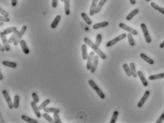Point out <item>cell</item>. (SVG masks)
I'll return each instance as SVG.
<instances>
[{
	"mask_svg": "<svg viewBox=\"0 0 164 123\" xmlns=\"http://www.w3.org/2000/svg\"><path fill=\"white\" fill-rule=\"evenodd\" d=\"M123 68H124V71L126 73V74L127 75V76H131V68H130V66H129V65L127 63H124L123 64Z\"/></svg>",
	"mask_w": 164,
	"mask_h": 123,
	"instance_id": "obj_30",
	"label": "cell"
},
{
	"mask_svg": "<svg viewBox=\"0 0 164 123\" xmlns=\"http://www.w3.org/2000/svg\"><path fill=\"white\" fill-rule=\"evenodd\" d=\"M141 30H142V32L143 34H144V38H145L146 41L147 42L148 44L151 43V38L150 36L148 31L147 27L146 26V24L144 23L141 24Z\"/></svg>",
	"mask_w": 164,
	"mask_h": 123,
	"instance_id": "obj_4",
	"label": "cell"
},
{
	"mask_svg": "<svg viewBox=\"0 0 164 123\" xmlns=\"http://www.w3.org/2000/svg\"><path fill=\"white\" fill-rule=\"evenodd\" d=\"M50 100H49V99L45 100V101H43V102H42V103L40 104V105L38 106V108H39V110H43V108H45V107L47 106L50 103Z\"/></svg>",
	"mask_w": 164,
	"mask_h": 123,
	"instance_id": "obj_37",
	"label": "cell"
},
{
	"mask_svg": "<svg viewBox=\"0 0 164 123\" xmlns=\"http://www.w3.org/2000/svg\"><path fill=\"white\" fill-rule=\"evenodd\" d=\"M160 48H164V41H163L161 44H160Z\"/></svg>",
	"mask_w": 164,
	"mask_h": 123,
	"instance_id": "obj_48",
	"label": "cell"
},
{
	"mask_svg": "<svg viewBox=\"0 0 164 123\" xmlns=\"http://www.w3.org/2000/svg\"><path fill=\"white\" fill-rule=\"evenodd\" d=\"M0 36H1V40L2 41V44L4 46L6 51H9L10 50V46H9V40L7 39V36L5 35L3 32H1L0 33Z\"/></svg>",
	"mask_w": 164,
	"mask_h": 123,
	"instance_id": "obj_8",
	"label": "cell"
},
{
	"mask_svg": "<svg viewBox=\"0 0 164 123\" xmlns=\"http://www.w3.org/2000/svg\"><path fill=\"white\" fill-rule=\"evenodd\" d=\"M98 2H99V0H93V2H92L90 9V16L91 17H93V15L95 14V9L98 6Z\"/></svg>",
	"mask_w": 164,
	"mask_h": 123,
	"instance_id": "obj_16",
	"label": "cell"
},
{
	"mask_svg": "<svg viewBox=\"0 0 164 123\" xmlns=\"http://www.w3.org/2000/svg\"><path fill=\"white\" fill-rule=\"evenodd\" d=\"M2 63V65H5V66H7V67L12 68H15L17 66V63L12 62V61H8V60H4Z\"/></svg>",
	"mask_w": 164,
	"mask_h": 123,
	"instance_id": "obj_23",
	"label": "cell"
},
{
	"mask_svg": "<svg viewBox=\"0 0 164 123\" xmlns=\"http://www.w3.org/2000/svg\"><path fill=\"white\" fill-rule=\"evenodd\" d=\"M19 103H20V98L18 95H16L14 98V108H18L19 107Z\"/></svg>",
	"mask_w": 164,
	"mask_h": 123,
	"instance_id": "obj_32",
	"label": "cell"
},
{
	"mask_svg": "<svg viewBox=\"0 0 164 123\" xmlns=\"http://www.w3.org/2000/svg\"><path fill=\"white\" fill-rule=\"evenodd\" d=\"M146 2H150V1H151V0H146Z\"/></svg>",
	"mask_w": 164,
	"mask_h": 123,
	"instance_id": "obj_51",
	"label": "cell"
},
{
	"mask_svg": "<svg viewBox=\"0 0 164 123\" xmlns=\"http://www.w3.org/2000/svg\"><path fill=\"white\" fill-rule=\"evenodd\" d=\"M53 119H54L55 120V123H61V120H60L58 113H54Z\"/></svg>",
	"mask_w": 164,
	"mask_h": 123,
	"instance_id": "obj_39",
	"label": "cell"
},
{
	"mask_svg": "<svg viewBox=\"0 0 164 123\" xmlns=\"http://www.w3.org/2000/svg\"><path fill=\"white\" fill-rule=\"evenodd\" d=\"M88 83L89 85H90L92 88H93L94 90H95L96 93H97V94L99 95L101 99H105V93L102 92V90L100 89L99 86H98V85L95 83V82L93 80H89V81H88Z\"/></svg>",
	"mask_w": 164,
	"mask_h": 123,
	"instance_id": "obj_2",
	"label": "cell"
},
{
	"mask_svg": "<svg viewBox=\"0 0 164 123\" xmlns=\"http://www.w3.org/2000/svg\"><path fill=\"white\" fill-rule=\"evenodd\" d=\"M60 2H64V0H60Z\"/></svg>",
	"mask_w": 164,
	"mask_h": 123,
	"instance_id": "obj_52",
	"label": "cell"
},
{
	"mask_svg": "<svg viewBox=\"0 0 164 123\" xmlns=\"http://www.w3.org/2000/svg\"><path fill=\"white\" fill-rule=\"evenodd\" d=\"M60 19H61V17H60V15H57V16L55 17V18L53 19V21L52 22L51 24H50V27L53 29H55V28L58 27V24L60 23Z\"/></svg>",
	"mask_w": 164,
	"mask_h": 123,
	"instance_id": "obj_17",
	"label": "cell"
},
{
	"mask_svg": "<svg viewBox=\"0 0 164 123\" xmlns=\"http://www.w3.org/2000/svg\"><path fill=\"white\" fill-rule=\"evenodd\" d=\"M130 68H131V75L133 76L134 78H136L138 76V74H137V72L136 70V67L134 63H130Z\"/></svg>",
	"mask_w": 164,
	"mask_h": 123,
	"instance_id": "obj_33",
	"label": "cell"
},
{
	"mask_svg": "<svg viewBox=\"0 0 164 123\" xmlns=\"http://www.w3.org/2000/svg\"><path fill=\"white\" fill-rule=\"evenodd\" d=\"M162 78H164V73H159V74H156V75H150L149 77H148L149 80H155L162 79Z\"/></svg>",
	"mask_w": 164,
	"mask_h": 123,
	"instance_id": "obj_25",
	"label": "cell"
},
{
	"mask_svg": "<svg viewBox=\"0 0 164 123\" xmlns=\"http://www.w3.org/2000/svg\"><path fill=\"white\" fill-rule=\"evenodd\" d=\"M19 31L17 30L16 32H14V33H12V36H10V38L9 39V44H12V43H14V41L16 40L17 39V36H18V34H19Z\"/></svg>",
	"mask_w": 164,
	"mask_h": 123,
	"instance_id": "obj_31",
	"label": "cell"
},
{
	"mask_svg": "<svg viewBox=\"0 0 164 123\" xmlns=\"http://www.w3.org/2000/svg\"><path fill=\"white\" fill-rule=\"evenodd\" d=\"M26 29H27V27H26V26H23L22 29L19 31L17 39H16V40H15L14 42V45L15 46H17L18 44H20V41L22 40V38L23 37L24 34H25V32H26Z\"/></svg>",
	"mask_w": 164,
	"mask_h": 123,
	"instance_id": "obj_5",
	"label": "cell"
},
{
	"mask_svg": "<svg viewBox=\"0 0 164 123\" xmlns=\"http://www.w3.org/2000/svg\"><path fill=\"white\" fill-rule=\"evenodd\" d=\"M20 46L22 47V51H23V52H24L25 54H29V53H30V50H29V48H28V46H27V44H26L25 40H21V41H20Z\"/></svg>",
	"mask_w": 164,
	"mask_h": 123,
	"instance_id": "obj_15",
	"label": "cell"
},
{
	"mask_svg": "<svg viewBox=\"0 0 164 123\" xmlns=\"http://www.w3.org/2000/svg\"><path fill=\"white\" fill-rule=\"evenodd\" d=\"M132 35H133V34L129 33V34H127V38H128L129 44V45L131 46H135V41H134V39Z\"/></svg>",
	"mask_w": 164,
	"mask_h": 123,
	"instance_id": "obj_34",
	"label": "cell"
},
{
	"mask_svg": "<svg viewBox=\"0 0 164 123\" xmlns=\"http://www.w3.org/2000/svg\"><path fill=\"white\" fill-rule=\"evenodd\" d=\"M2 95L4 98L5 100L7 102V105L9 107V109H13L14 108V103L12 102V100L10 98V96L9 93H8V92L6 90H2Z\"/></svg>",
	"mask_w": 164,
	"mask_h": 123,
	"instance_id": "obj_7",
	"label": "cell"
},
{
	"mask_svg": "<svg viewBox=\"0 0 164 123\" xmlns=\"http://www.w3.org/2000/svg\"><path fill=\"white\" fill-rule=\"evenodd\" d=\"M99 57H100V56H98V55H96V56L95 55L93 65H92V68H91L90 69L91 73H94L96 71V70H97V68H98V62H99Z\"/></svg>",
	"mask_w": 164,
	"mask_h": 123,
	"instance_id": "obj_12",
	"label": "cell"
},
{
	"mask_svg": "<svg viewBox=\"0 0 164 123\" xmlns=\"http://www.w3.org/2000/svg\"><path fill=\"white\" fill-rule=\"evenodd\" d=\"M151 7L153 9H154L155 10H157V11H158L160 13H161V14H164V8L161 7H159L158 5L157 4H156L155 2L151 3Z\"/></svg>",
	"mask_w": 164,
	"mask_h": 123,
	"instance_id": "obj_26",
	"label": "cell"
},
{
	"mask_svg": "<svg viewBox=\"0 0 164 123\" xmlns=\"http://www.w3.org/2000/svg\"><path fill=\"white\" fill-rule=\"evenodd\" d=\"M149 95H150V91L149 90H146V92L144 93V95H143V97L141 98V99L140 100V101L139 102V103L138 105H137V106H138V107H141L144 105V103L146 102V101L148 99V96H149Z\"/></svg>",
	"mask_w": 164,
	"mask_h": 123,
	"instance_id": "obj_10",
	"label": "cell"
},
{
	"mask_svg": "<svg viewBox=\"0 0 164 123\" xmlns=\"http://www.w3.org/2000/svg\"><path fill=\"white\" fill-rule=\"evenodd\" d=\"M65 14L66 15L70 14V0H64Z\"/></svg>",
	"mask_w": 164,
	"mask_h": 123,
	"instance_id": "obj_21",
	"label": "cell"
},
{
	"mask_svg": "<svg viewBox=\"0 0 164 123\" xmlns=\"http://www.w3.org/2000/svg\"><path fill=\"white\" fill-rule=\"evenodd\" d=\"M119 27H120L121 29L125 30V31L128 32L129 33H130V34H133L134 36L138 35V32H137L136 30L132 29L131 27H129V26H127V25H126L125 24H124V23H120V24H119Z\"/></svg>",
	"mask_w": 164,
	"mask_h": 123,
	"instance_id": "obj_6",
	"label": "cell"
},
{
	"mask_svg": "<svg viewBox=\"0 0 164 123\" xmlns=\"http://www.w3.org/2000/svg\"><path fill=\"white\" fill-rule=\"evenodd\" d=\"M3 25H4V22H2V21H1V20H0V26H1V27H2Z\"/></svg>",
	"mask_w": 164,
	"mask_h": 123,
	"instance_id": "obj_50",
	"label": "cell"
},
{
	"mask_svg": "<svg viewBox=\"0 0 164 123\" xmlns=\"http://www.w3.org/2000/svg\"><path fill=\"white\" fill-rule=\"evenodd\" d=\"M139 12V9H134L133 11H131V12H130V13H129L127 16H126V19L127 20V21H130V20L133 18V17H134V16H136V15L138 14Z\"/></svg>",
	"mask_w": 164,
	"mask_h": 123,
	"instance_id": "obj_20",
	"label": "cell"
},
{
	"mask_svg": "<svg viewBox=\"0 0 164 123\" xmlns=\"http://www.w3.org/2000/svg\"><path fill=\"white\" fill-rule=\"evenodd\" d=\"M42 117H43V118L45 119V120H47L48 122H50V123H53V122H55V120L54 119H53L51 117H50L49 115H48L47 112H45V113H43L42 115Z\"/></svg>",
	"mask_w": 164,
	"mask_h": 123,
	"instance_id": "obj_35",
	"label": "cell"
},
{
	"mask_svg": "<svg viewBox=\"0 0 164 123\" xmlns=\"http://www.w3.org/2000/svg\"><path fill=\"white\" fill-rule=\"evenodd\" d=\"M84 41L85 42V44L88 45V46H90L92 49H93V51H95V53L98 54V56H100V58H102V60H105L106 59V55L105 54V53H103L101 50H100V48L98 46H97L95 45V44H94L93 41H90V39H88V37H85L84 38Z\"/></svg>",
	"mask_w": 164,
	"mask_h": 123,
	"instance_id": "obj_1",
	"label": "cell"
},
{
	"mask_svg": "<svg viewBox=\"0 0 164 123\" xmlns=\"http://www.w3.org/2000/svg\"><path fill=\"white\" fill-rule=\"evenodd\" d=\"M137 74H138V76L139 78V79H140V80L141 81V83H142L143 85H144V87H147L148 85V81L146 80V79L145 76L144 75V73H142V71L139 70L138 72H137Z\"/></svg>",
	"mask_w": 164,
	"mask_h": 123,
	"instance_id": "obj_14",
	"label": "cell"
},
{
	"mask_svg": "<svg viewBox=\"0 0 164 123\" xmlns=\"http://www.w3.org/2000/svg\"><path fill=\"white\" fill-rule=\"evenodd\" d=\"M17 30V27H10V28H8V29H4V30L2 32L5 34V35H8V34L14 33V32H16Z\"/></svg>",
	"mask_w": 164,
	"mask_h": 123,
	"instance_id": "obj_29",
	"label": "cell"
},
{
	"mask_svg": "<svg viewBox=\"0 0 164 123\" xmlns=\"http://www.w3.org/2000/svg\"><path fill=\"white\" fill-rule=\"evenodd\" d=\"M58 4V0H52V7L56 8Z\"/></svg>",
	"mask_w": 164,
	"mask_h": 123,
	"instance_id": "obj_44",
	"label": "cell"
},
{
	"mask_svg": "<svg viewBox=\"0 0 164 123\" xmlns=\"http://www.w3.org/2000/svg\"><path fill=\"white\" fill-rule=\"evenodd\" d=\"M94 57H95V52H90L89 53V56L88 58V62H87V65H86V68L88 70H90L92 65H93V60H94Z\"/></svg>",
	"mask_w": 164,
	"mask_h": 123,
	"instance_id": "obj_9",
	"label": "cell"
},
{
	"mask_svg": "<svg viewBox=\"0 0 164 123\" xmlns=\"http://www.w3.org/2000/svg\"><path fill=\"white\" fill-rule=\"evenodd\" d=\"M22 119L23 120H24L25 122H29V123H37L38 122V121L36 120H34V119H32L31 117H29V116H26L25 115H22Z\"/></svg>",
	"mask_w": 164,
	"mask_h": 123,
	"instance_id": "obj_28",
	"label": "cell"
},
{
	"mask_svg": "<svg viewBox=\"0 0 164 123\" xmlns=\"http://www.w3.org/2000/svg\"><path fill=\"white\" fill-rule=\"evenodd\" d=\"M81 17H82V18L83 19V20L85 22V23L88 25H91V24H93V22H92V20L89 18V17H88V15L86 14L85 13H84V12H83L82 14H81Z\"/></svg>",
	"mask_w": 164,
	"mask_h": 123,
	"instance_id": "obj_27",
	"label": "cell"
},
{
	"mask_svg": "<svg viewBox=\"0 0 164 123\" xmlns=\"http://www.w3.org/2000/svg\"><path fill=\"white\" fill-rule=\"evenodd\" d=\"M163 120H164V110H163V112H162L161 115V116H160L159 117H158V119L157 120V121L156 122V123H161V122H163Z\"/></svg>",
	"mask_w": 164,
	"mask_h": 123,
	"instance_id": "obj_41",
	"label": "cell"
},
{
	"mask_svg": "<svg viewBox=\"0 0 164 123\" xmlns=\"http://www.w3.org/2000/svg\"><path fill=\"white\" fill-rule=\"evenodd\" d=\"M0 13H1V15H2L4 17H9V13L6 12V11H4V9H2V8L0 9Z\"/></svg>",
	"mask_w": 164,
	"mask_h": 123,
	"instance_id": "obj_43",
	"label": "cell"
},
{
	"mask_svg": "<svg viewBox=\"0 0 164 123\" xmlns=\"http://www.w3.org/2000/svg\"><path fill=\"white\" fill-rule=\"evenodd\" d=\"M88 45L86 44H82L81 46V51H82V58L83 60H88Z\"/></svg>",
	"mask_w": 164,
	"mask_h": 123,
	"instance_id": "obj_11",
	"label": "cell"
},
{
	"mask_svg": "<svg viewBox=\"0 0 164 123\" xmlns=\"http://www.w3.org/2000/svg\"><path fill=\"white\" fill-rule=\"evenodd\" d=\"M101 41H102V35L100 34H98L96 36V39H95V45L99 47L101 44Z\"/></svg>",
	"mask_w": 164,
	"mask_h": 123,
	"instance_id": "obj_38",
	"label": "cell"
},
{
	"mask_svg": "<svg viewBox=\"0 0 164 123\" xmlns=\"http://www.w3.org/2000/svg\"><path fill=\"white\" fill-rule=\"evenodd\" d=\"M109 25V23L108 22H100V23H97L93 25V29L95 30H97V29H99L100 28H105V27H107Z\"/></svg>",
	"mask_w": 164,
	"mask_h": 123,
	"instance_id": "obj_18",
	"label": "cell"
},
{
	"mask_svg": "<svg viewBox=\"0 0 164 123\" xmlns=\"http://www.w3.org/2000/svg\"><path fill=\"white\" fill-rule=\"evenodd\" d=\"M43 111L45 112H47V113H59L60 112V109L58 108H53V107H45V108H43Z\"/></svg>",
	"mask_w": 164,
	"mask_h": 123,
	"instance_id": "obj_19",
	"label": "cell"
},
{
	"mask_svg": "<svg viewBox=\"0 0 164 123\" xmlns=\"http://www.w3.org/2000/svg\"><path fill=\"white\" fill-rule=\"evenodd\" d=\"M106 2H107V0H100V2H99V3L98 4V6H97V7H96V9H95V14H98V13L101 11L102 7L105 5Z\"/></svg>",
	"mask_w": 164,
	"mask_h": 123,
	"instance_id": "obj_24",
	"label": "cell"
},
{
	"mask_svg": "<svg viewBox=\"0 0 164 123\" xmlns=\"http://www.w3.org/2000/svg\"><path fill=\"white\" fill-rule=\"evenodd\" d=\"M17 1H18V0H12V7H16V6H17Z\"/></svg>",
	"mask_w": 164,
	"mask_h": 123,
	"instance_id": "obj_45",
	"label": "cell"
},
{
	"mask_svg": "<svg viewBox=\"0 0 164 123\" xmlns=\"http://www.w3.org/2000/svg\"><path fill=\"white\" fill-rule=\"evenodd\" d=\"M31 107H32V109H33L34 113H35V115H36V117H38V118H40V117H41V116H42V115L40 114V111H39V108H38V107L36 105V102H35L34 101L31 102Z\"/></svg>",
	"mask_w": 164,
	"mask_h": 123,
	"instance_id": "obj_13",
	"label": "cell"
},
{
	"mask_svg": "<svg viewBox=\"0 0 164 123\" xmlns=\"http://www.w3.org/2000/svg\"><path fill=\"white\" fill-rule=\"evenodd\" d=\"M3 80V75L2 72H0V80Z\"/></svg>",
	"mask_w": 164,
	"mask_h": 123,
	"instance_id": "obj_49",
	"label": "cell"
},
{
	"mask_svg": "<svg viewBox=\"0 0 164 123\" xmlns=\"http://www.w3.org/2000/svg\"><path fill=\"white\" fill-rule=\"evenodd\" d=\"M0 20H1V21H2V22H9L10 19L9 17H4V16H2V15H1V17H0Z\"/></svg>",
	"mask_w": 164,
	"mask_h": 123,
	"instance_id": "obj_42",
	"label": "cell"
},
{
	"mask_svg": "<svg viewBox=\"0 0 164 123\" xmlns=\"http://www.w3.org/2000/svg\"><path fill=\"white\" fill-rule=\"evenodd\" d=\"M118 115H119V112L117 110H115V111L113 112V115L112 116V118H111V120L109 122L110 123H115L116 121L117 120V117H118Z\"/></svg>",
	"mask_w": 164,
	"mask_h": 123,
	"instance_id": "obj_36",
	"label": "cell"
},
{
	"mask_svg": "<svg viewBox=\"0 0 164 123\" xmlns=\"http://www.w3.org/2000/svg\"><path fill=\"white\" fill-rule=\"evenodd\" d=\"M0 51H1V52H4V51H6V49H5L4 45L2 46V44H0Z\"/></svg>",
	"mask_w": 164,
	"mask_h": 123,
	"instance_id": "obj_46",
	"label": "cell"
},
{
	"mask_svg": "<svg viewBox=\"0 0 164 123\" xmlns=\"http://www.w3.org/2000/svg\"><path fill=\"white\" fill-rule=\"evenodd\" d=\"M32 98H33V101L35 102L36 103H38V102H39V98H38V95H37L36 93H32Z\"/></svg>",
	"mask_w": 164,
	"mask_h": 123,
	"instance_id": "obj_40",
	"label": "cell"
},
{
	"mask_svg": "<svg viewBox=\"0 0 164 123\" xmlns=\"http://www.w3.org/2000/svg\"><path fill=\"white\" fill-rule=\"evenodd\" d=\"M130 2V4L132 5H134L136 4V0H129Z\"/></svg>",
	"mask_w": 164,
	"mask_h": 123,
	"instance_id": "obj_47",
	"label": "cell"
},
{
	"mask_svg": "<svg viewBox=\"0 0 164 123\" xmlns=\"http://www.w3.org/2000/svg\"><path fill=\"white\" fill-rule=\"evenodd\" d=\"M126 36H127V34H126L125 33L121 34V35L117 36V37L114 38V39H112L111 41H108L107 43V44H106V46H107V47H111V46H114V44H117V42H119V41H121V40H123L124 39H125Z\"/></svg>",
	"mask_w": 164,
	"mask_h": 123,
	"instance_id": "obj_3",
	"label": "cell"
},
{
	"mask_svg": "<svg viewBox=\"0 0 164 123\" xmlns=\"http://www.w3.org/2000/svg\"><path fill=\"white\" fill-rule=\"evenodd\" d=\"M140 57L142 58L143 60H144L146 62H147L148 63H149L151 65H153L154 63V60L151 59V58H149L148 56H147L146 54L144 53H141L140 54Z\"/></svg>",
	"mask_w": 164,
	"mask_h": 123,
	"instance_id": "obj_22",
	"label": "cell"
}]
</instances>
